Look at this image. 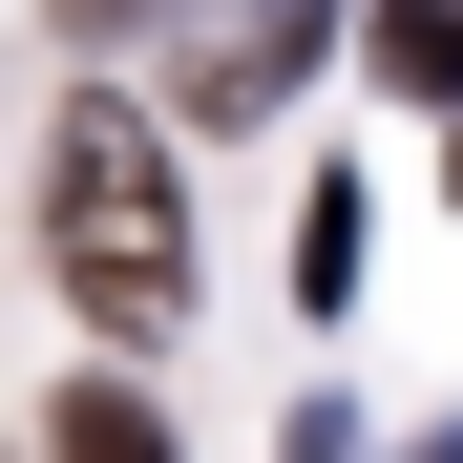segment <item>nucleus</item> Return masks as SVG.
I'll use <instances>...</instances> for the list:
<instances>
[{"label":"nucleus","mask_w":463,"mask_h":463,"mask_svg":"<svg viewBox=\"0 0 463 463\" xmlns=\"http://www.w3.org/2000/svg\"><path fill=\"white\" fill-rule=\"evenodd\" d=\"M43 253H63V295H85L106 337L190 317V211H169V127L147 106L63 85V127H43Z\"/></svg>","instance_id":"f257e3e1"},{"label":"nucleus","mask_w":463,"mask_h":463,"mask_svg":"<svg viewBox=\"0 0 463 463\" xmlns=\"http://www.w3.org/2000/svg\"><path fill=\"white\" fill-rule=\"evenodd\" d=\"M43 463H169V421H147V401H127V379H85V401H63V421H43Z\"/></svg>","instance_id":"f03ea898"},{"label":"nucleus","mask_w":463,"mask_h":463,"mask_svg":"<svg viewBox=\"0 0 463 463\" xmlns=\"http://www.w3.org/2000/svg\"><path fill=\"white\" fill-rule=\"evenodd\" d=\"M358 43H379V85H463V0H379Z\"/></svg>","instance_id":"7ed1b4c3"},{"label":"nucleus","mask_w":463,"mask_h":463,"mask_svg":"<svg viewBox=\"0 0 463 463\" xmlns=\"http://www.w3.org/2000/svg\"><path fill=\"white\" fill-rule=\"evenodd\" d=\"M295 463H358V421H337V401H317V421H295Z\"/></svg>","instance_id":"20e7f679"},{"label":"nucleus","mask_w":463,"mask_h":463,"mask_svg":"<svg viewBox=\"0 0 463 463\" xmlns=\"http://www.w3.org/2000/svg\"><path fill=\"white\" fill-rule=\"evenodd\" d=\"M85 22H147V0H85Z\"/></svg>","instance_id":"39448f33"},{"label":"nucleus","mask_w":463,"mask_h":463,"mask_svg":"<svg viewBox=\"0 0 463 463\" xmlns=\"http://www.w3.org/2000/svg\"><path fill=\"white\" fill-rule=\"evenodd\" d=\"M421 463H463V442H421Z\"/></svg>","instance_id":"423d86ee"}]
</instances>
